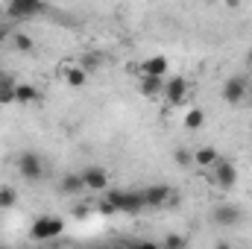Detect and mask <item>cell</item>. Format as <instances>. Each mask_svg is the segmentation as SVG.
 <instances>
[{
  "instance_id": "6da1fadb",
  "label": "cell",
  "mask_w": 252,
  "mask_h": 249,
  "mask_svg": "<svg viewBox=\"0 0 252 249\" xmlns=\"http://www.w3.org/2000/svg\"><path fill=\"white\" fill-rule=\"evenodd\" d=\"M15 167H18L21 179H27V182H41V179H44V173H47V164H44V158H41L38 153H32V150H24V153H18V158H15Z\"/></svg>"
},
{
  "instance_id": "7a4b0ae2",
  "label": "cell",
  "mask_w": 252,
  "mask_h": 249,
  "mask_svg": "<svg viewBox=\"0 0 252 249\" xmlns=\"http://www.w3.org/2000/svg\"><path fill=\"white\" fill-rule=\"evenodd\" d=\"M62 232H64V220L56 217V214H41L30 226V238L32 241H56Z\"/></svg>"
},
{
  "instance_id": "3957f363",
  "label": "cell",
  "mask_w": 252,
  "mask_h": 249,
  "mask_svg": "<svg viewBox=\"0 0 252 249\" xmlns=\"http://www.w3.org/2000/svg\"><path fill=\"white\" fill-rule=\"evenodd\" d=\"M106 199L118 214H138L144 211V196L141 190H106Z\"/></svg>"
},
{
  "instance_id": "277c9868",
  "label": "cell",
  "mask_w": 252,
  "mask_h": 249,
  "mask_svg": "<svg viewBox=\"0 0 252 249\" xmlns=\"http://www.w3.org/2000/svg\"><path fill=\"white\" fill-rule=\"evenodd\" d=\"M208 170H211V176H208L211 185L220 187V190H229V187H235V182H238V167H235L229 158H223V156H220Z\"/></svg>"
},
{
  "instance_id": "5b68a950",
  "label": "cell",
  "mask_w": 252,
  "mask_h": 249,
  "mask_svg": "<svg viewBox=\"0 0 252 249\" xmlns=\"http://www.w3.org/2000/svg\"><path fill=\"white\" fill-rule=\"evenodd\" d=\"M44 0H9L6 3V15L15 21H32L44 12Z\"/></svg>"
},
{
  "instance_id": "8992f818",
  "label": "cell",
  "mask_w": 252,
  "mask_h": 249,
  "mask_svg": "<svg viewBox=\"0 0 252 249\" xmlns=\"http://www.w3.org/2000/svg\"><path fill=\"white\" fill-rule=\"evenodd\" d=\"M164 97H167V103L176 109V106H185L188 103V94H190V85L185 76H170V79H164V91H161Z\"/></svg>"
},
{
  "instance_id": "52a82bcc",
  "label": "cell",
  "mask_w": 252,
  "mask_h": 249,
  "mask_svg": "<svg viewBox=\"0 0 252 249\" xmlns=\"http://www.w3.org/2000/svg\"><path fill=\"white\" fill-rule=\"evenodd\" d=\"M247 94H250V79H244V76H229V79L223 82V100H226L229 106H241V103L247 100Z\"/></svg>"
},
{
  "instance_id": "ba28073f",
  "label": "cell",
  "mask_w": 252,
  "mask_h": 249,
  "mask_svg": "<svg viewBox=\"0 0 252 249\" xmlns=\"http://www.w3.org/2000/svg\"><path fill=\"white\" fill-rule=\"evenodd\" d=\"M79 176H82V182H85V190H94V193L109 190V170H106V167L91 164V167L79 170Z\"/></svg>"
},
{
  "instance_id": "9c48e42d",
  "label": "cell",
  "mask_w": 252,
  "mask_h": 249,
  "mask_svg": "<svg viewBox=\"0 0 252 249\" xmlns=\"http://www.w3.org/2000/svg\"><path fill=\"white\" fill-rule=\"evenodd\" d=\"M214 223L217 226H223V229H232V226H238L241 220H244V211L238 208V205H229V202H220L217 208H214Z\"/></svg>"
},
{
  "instance_id": "30bf717a",
  "label": "cell",
  "mask_w": 252,
  "mask_h": 249,
  "mask_svg": "<svg viewBox=\"0 0 252 249\" xmlns=\"http://www.w3.org/2000/svg\"><path fill=\"white\" fill-rule=\"evenodd\" d=\"M59 73H62V82L67 88H85V82H88V70L79 62H64Z\"/></svg>"
},
{
  "instance_id": "8fae6325",
  "label": "cell",
  "mask_w": 252,
  "mask_h": 249,
  "mask_svg": "<svg viewBox=\"0 0 252 249\" xmlns=\"http://www.w3.org/2000/svg\"><path fill=\"white\" fill-rule=\"evenodd\" d=\"M170 190H173V187H167V185L144 187V190H141V196H144V208H164L167 199H170Z\"/></svg>"
},
{
  "instance_id": "7c38bea8",
  "label": "cell",
  "mask_w": 252,
  "mask_h": 249,
  "mask_svg": "<svg viewBox=\"0 0 252 249\" xmlns=\"http://www.w3.org/2000/svg\"><path fill=\"white\" fill-rule=\"evenodd\" d=\"M41 100V91L32 82H18L15 85V106H35Z\"/></svg>"
},
{
  "instance_id": "4fadbf2b",
  "label": "cell",
  "mask_w": 252,
  "mask_h": 249,
  "mask_svg": "<svg viewBox=\"0 0 252 249\" xmlns=\"http://www.w3.org/2000/svg\"><path fill=\"white\" fill-rule=\"evenodd\" d=\"M167 59L164 56H147L144 62H141V76H167Z\"/></svg>"
},
{
  "instance_id": "5bb4252c",
  "label": "cell",
  "mask_w": 252,
  "mask_h": 249,
  "mask_svg": "<svg viewBox=\"0 0 252 249\" xmlns=\"http://www.w3.org/2000/svg\"><path fill=\"white\" fill-rule=\"evenodd\" d=\"M217 158H220L217 147H196L193 150V167H199V170H208Z\"/></svg>"
},
{
  "instance_id": "9a60e30c",
  "label": "cell",
  "mask_w": 252,
  "mask_h": 249,
  "mask_svg": "<svg viewBox=\"0 0 252 249\" xmlns=\"http://www.w3.org/2000/svg\"><path fill=\"white\" fill-rule=\"evenodd\" d=\"M138 91H141L144 97L156 100V97L164 91V76H141V82H138Z\"/></svg>"
},
{
  "instance_id": "2e32d148",
  "label": "cell",
  "mask_w": 252,
  "mask_h": 249,
  "mask_svg": "<svg viewBox=\"0 0 252 249\" xmlns=\"http://www.w3.org/2000/svg\"><path fill=\"white\" fill-rule=\"evenodd\" d=\"M59 187H62V193H67V196H79L85 190V182H82L79 173H64L62 179H59Z\"/></svg>"
},
{
  "instance_id": "e0dca14e",
  "label": "cell",
  "mask_w": 252,
  "mask_h": 249,
  "mask_svg": "<svg viewBox=\"0 0 252 249\" xmlns=\"http://www.w3.org/2000/svg\"><path fill=\"white\" fill-rule=\"evenodd\" d=\"M205 124V112L199 109V106H190L188 112H185V118H182V126L188 129V132H199Z\"/></svg>"
},
{
  "instance_id": "ac0fdd59",
  "label": "cell",
  "mask_w": 252,
  "mask_h": 249,
  "mask_svg": "<svg viewBox=\"0 0 252 249\" xmlns=\"http://www.w3.org/2000/svg\"><path fill=\"white\" fill-rule=\"evenodd\" d=\"M15 85L12 76H0V106H15Z\"/></svg>"
},
{
  "instance_id": "d6986e66",
  "label": "cell",
  "mask_w": 252,
  "mask_h": 249,
  "mask_svg": "<svg viewBox=\"0 0 252 249\" xmlns=\"http://www.w3.org/2000/svg\"><path fill=\"white\" fill-rule=\"evenodd\" d=\"M9 44L18 50V53H32L35 50V41L27 35V32H12V38H9Z\"/></svg>"
},
{
  "instance_id": "ffe728a7",
  "label": "cell",
  "mask_w": 252,
  "mask_h": 249,
  "mask_svg": "<svg viewBox=\"0 0 252 249\" xmlns=\"http://www.w3.org/2000/svg\"><path fill=\"white\" fill-rule=\"evenodd\" d=\"M18 205V190L9 185H0V208H15Z\"/></svg>"
},
{
  "instance_id": "44dd1931",
  "label": "cell",
  "mask_w": 252,
  "mask_h": 249,
  "mask_svg": "<svg viewBox=\"0 0 252 249\" xmlns=\"http://www.w3.org/2000/svg\"><path fill=\"white\" fill-rule=\"evenodd\" d=\"M173 158H176L179 167H193V150H182V147H179V150L173 153Z\"/></svg>"
},
{
  "instance_id": "7402d4cb",
  "label": "cell",
  "mask_w": 252,
  "mask_h": 249,
  "mask_svg": "<svg viewBox=\"0 0 252 249\" xmlns=\"http://www.w3.org/2000/svg\"><path fill=\"white\" fill-rule=\"evenodd\" d=\"M79 64H82L85 70H97V67L103 64V59H100L97 53H88V56H82V59H79Z\"/></svg>"
},
{
  "instance_id": "603a6c76",
  "label": "cell",
  "mask_w": 252,
  "mask_h": 249,
  "mask_svg": "<svg viewBox=\"0 0 252 249\" xmlns=\"http://www.w3.org/2000/svg\"><path fill=\"white\" fill-rule=\"evenodd\" d=\"M164 247H170V249H182V247H188V241H185L182 235H167V238H164Z\"/></svg>"
},
{
  "instance_id": "cb8c5ba5",
  "label": "cell",
  "mask_w": 252,
  "mask_h": 249,
  "mask_svg": "<svg viewBox=\"0 0 252 249\" xmlns=\"http://www.w3.org/2000/svg\"><path fill=\"white\" fill-rule=\"evenodd\" d=\"M9 38H12V30H9L6 24H0V44H3V41H9Z\"/></svg>"
},
{
  "instance_id": "d4e9b609",
  "label": "cell",
  "mask_w": 252,
  "mask_h": 249,
  "mask_svg": "<svg viewBox=\"0 0 252 249\" xmlns=\"http://www.w3.org/2000/svg\"><path fill=\"white\" fill-rule=\"evenodd\" d=\"M73 214H76V217H88V205H76Z\"/></svg>"
},
{
  "instance_id": "484cf974",
  "label": "cell",
  "mask_w": 252,
  "mask_h": 249,
  "mask_svg": "<svg viewBox=\"0 0 252 249\" xmlns=\"http://www.w3.org/2000/svg\"><path fill=\"white\" fill-rule=\"evenodd\" d=\"M247 64H250V67H252V50H250V53H247Z\"/></svg>"
},
{
  "instance_id": "4316f807",
  "label": "cell",
  "mask_w": 252,
  "mask_h": 249,
  "mask_svg": "<svg viewBox=\"0 0 252 249\" xmlns=\"http://www.w3.org/2000/svg\"><path fill=\"white\" fill-rule=\"evenodd\" d=\"M250 82H252V67H250Z\"/></svg>"
}]
</instances>
